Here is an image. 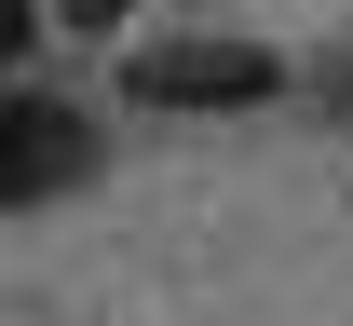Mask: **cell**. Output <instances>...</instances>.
Wrapping results in <instances>:
<instances>
[{
  "label": "cell",
  "instance_id": "cell-1",
  "mask_svg": "<svg viewBox=\"0 0 353 326\" xmlns=\"http://www.w3.org/2000/svg\"><path fill=\"white\" fill-rule=\"evenodd\" d=\"M285 95V54L231 41V28H163V41H123V109H163V123H231V109H272Z\"/></svg>",
  "mask_w": 353,
  "mask_h": 326
},
{
  "label": "cell",
  "instance_id": "cell-2",
  "mask_svg": "<svg viewBox=\"0 0 353 326\" xmlns=\"http://www.w3.org/2000/svg\"><path fill=\"white\" fill-rule=\"evenodd\" d=\"M95 163H109L95 109H68V95H0V218H28V204H68Z\"/></svg>",
  "mask_w": 353,
  "mask_h": 326
},
{
  "label": "cell",
  "instance_id": "cell-3",
  "mask_svg": "<svg viewBox=\"0 0 353 326\" xmlns=\"http://www.w3.org/2000/svg\"><path fill=\"white\" fill-rule=\"evenodd\" d=\"M136 14H150V0H41V28H54V41H123Z\"/></svg>",
  "mask_w": 353,
  "mask_h": 326
},
{
  "label": "cell",
  "instance_id": "cell-4",
  "mask_svg": "<svg viewBox=\"0 0 353 326\" xmlns=\"http://www.w3.org/2000/svg\"><path fill=\"white\" fill-rule=\"evenodd\" d=\"M54 28H41V0H0V54H41Z\"/></svg>",
  "mask_w": 353,
  "mask_h": 326
}]
</instances>
